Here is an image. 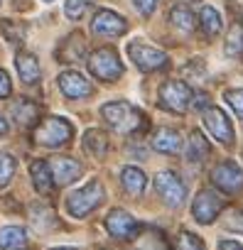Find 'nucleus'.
Wrapping results in <instances>:
<instances>
[{"label": "nucleus", "mask_w": 243, "mask_h": 250, "mask_svg": "<svg viewBox=\"0 0 243 250\" xmlns=\"http://www.w3.org/2000/svg\"><path fill=\"white\" fill-rule=\"evenodd\" d=\"M101 115L120 135H135V133H143L148 128L145 113L128 101H110V103L101 105Z\"/></svg>", "instance_id": "nucleus-1"}, {"label": "nucleus", "mask_w": 243, "mask_h": 250, "mask_svg": "<svg viewBox=\"0 0 243 250\" xmlns=\"http://www.w3.org/2000/svg\"><path fill=\"white\" fill-rule=\"evenodd\" d=\"M106 199V189L98 179H91L88 184H84L79 191H74L69 199H66V211L69 216L74 218H84L88 216L93 208H98Z\"/></svg>", "instance_id": "nucleus-2"}, {"label": "nucleus", "mask_w": 243, "mask_h": 250, "mask_svg": "<svg viewBox=\"0 0 243 250\" xmlns=\"http://www.w3.org/2000/svg\"><path fill=\"white\" fill-rule=\"evenodd\" d=\"M35 143L44 147H64L74 138V128L66 118H44L35 128Z\"/></svg>", "instance_id": "nucleus-3"}, {"label": "nucleus", "mask_w": 243, "mask_h": 250, "mask_svg": "<svg viewBox=\"0 0 243 250\" xmlns=\"http://www.w3.org/2000/svg\"><path fill=\"white\" fill-rule=\"evenodd\" d=\"M88 71L98 79V81H115L123 76V64H120V57L113 47H101L88 57Z\"/></svg>", "instance_id": "nucleus-4"}, {"label": "nucleus", "mask_w": 243, "mask_h": 250, "mask_svg": "<svg viewBox=\"0 0 243 250\" xmlns=\"http://www.w3.org/2000/svg\"><path fill=\"white\" fill-rule=\"evenodd\" d=\"M128 57H131V62H133L140 71H145V74L160 71V69H165V66L170 64V57H167L162 49L150 47V44L138 42V40L128 44Z\"/></svg>", "instance_id": "nucleus-5"}, {"label": "nucleus", "mask_w": 243, "mask_h": 250, "mask_svg": "<svg viewBox=\"0 0 243 250\" xmlns=\"http://www.w3.org/2000/svg\"><path fill=\"white\" fill-rule=\"evenodd\" d=\"M192 88L184 81H165L160 86V105L170 113H187V108L192 105Z\"/></svg>", "instance_id": "nucleus-6"}, {"label": "nucleus", "mask_w": 243, "mask_h": 250, "mask_svg": "<svg viewBox=\"0 0 243 250\" xmlns=\"http://www.w3.org/2000/svg\"><path fill=\"white\" fill-rule=\"evenodd\" d=\"M155 191L160 194V199L170 206V208H177L184 204L187 199V187L184 182L175 174V172H160L155 177Z\"/></svg>", "instance_id": "nucleus-7"}, {"label": "nucleus", "mask_w": 243, "mask_h": 250, "mask_svg": "<svg viewBox=\"0 0 243 250\" xmlns=\"http://www.w3.org/2000/svg\"><path fill=\"white\" fill-rule=\"evenodd\" d=\"M226 208V199L223 196H219L216 191H211V189H201L199 194H197V199H194V204H192V216L199 221V223H214L216 221V216L221 213Z\"/></svg>", "instance_id": "nucleus-8"}, {"label": "nucleus", "mask_w": 243, "mask_h": 250, "mask_svg": "<svg viewBox=\"0 0 243 250\" xmlns=\"http://www.w3.org/2000/svg\"><path fill=\"white\" fill-rule=\"evenodd\" d=\"M211 182L223 191V194H236L243 189V169L231 162V160H223L219 162L214 169H211Z\"/></svg>", "instance_id": "nucleus-9"}, {"label": "nucleus", "mask_w": 243, "mask_h": 250, "mask_svg": "<svg viewBox=\"0 0 243 250\" xmlns=\"http://www.w3.org/2000/svg\"><path fill=\"white\" fill-rule=\"evenodd\" d=\"M106 228L113 238L118 240H135V235L140 233V223L123 208H113L108 216H106Z\"/></svg>", "instance_id": "nucleus-10"}, {"label": "nucleus", "mask_w": 243, "mask_h": 250, "mask_svg": "<svg viewBox=\"0 0 243 250\" xmlns=\"http://www.w3.org/2000/svg\"><path fill=\"white\" fill-rule=\"evenodd\" d=\"M204 128L211 133L214 140H219L221 145H233V125L228 120V115L216 108V105H209L204 110Z\"/></svg>", "instance_id": "nucleus-11"}, {"label": "nucleus", "mask_w": 243, "mask_h": 250, "mask_svg": "<svg viewBox=\"0 0 243 250\" xmlns=\"http://www.w3.org/2000/svg\"><path fill=\"white\" fill-rule=\"evenodd\" d=\"M91 30L101 37H118V35H126L128 30V22L126 18H120L118 13L113 10H98L93 15V22H91Z\"/></svg>", "instance_id": "nucleus-12"}, {"label": "nucleus", "mask_w": 243, "mask_h": 250, "mask_svg": "<svg viewBox=\"0 0 243 250\" xmlns=\"http://www.w3.org/2000/svg\"><path fill=\"white\" fill-rule=\"evenodd\" d=\"M57 83H59V88H62V93L66 98H88L93 93L91 81L79 71H62Z\"/></svg>", "instance_id": "nucleus-13"}, {"label": "nucleus", "mask_w": 243, "mask_h": 250, "mask_svg": "<svg viewBox=\"0 0 243 250\" xmlns=\"http://www.w3.org/2000/svg\"><path fill=\"white\" fill-rule=\"evenodd\" d=\"M86 57V40L81 32H71L59 47H57V62L59 64H79Z\"/></svg>", "instance_id": "nucleus-14"}, {"label": "nucleus", "mask_w": 243, "mask_h": 250, "mask_svg": "<svg viewBox=\"0 0 243 250\" xmlns=\"http://www.w3.org/2000/svg\"><path fill=\"white\" fill-rule=\"evenodd\" d=\"M49 169H52V179H54V187H66L71 184L74 179L81 177V165L71 157H54L49 162Z\"/></svg>", "instance_id": "nucleus-15"}, {"label": "nucleus", "mask_w": 243, "mask_h": 250, "mask_svg": "<svg viewBox=\"0 0 243 250\" xmlns=\"http://www.w3.org/2000/svg\"><path fill=\"white\" fill-rule=\"evenodd\" d=\"M153 147L162 155H177L182 150V135L175 128H157L153 133Z\"/></svg>", "instance_id": "nucleus-16"}, {"label": "nucleus", "mask_w": 243, "mask_h": 250, "mask_svg": "<svg viewBox=\"0 0 243 250\" xmlns=\"http://www.w3.org/2000/svg\"><path fill=\"white\" fill-rule=\"evenodd\" d=\"M15 66H18L20 79H22L27 86H32V83L40 81L42 69H40V62H37V57H35L32 52H20V54L15 57Z\"/></svg>", "instance_id": "nucleus-17"}, {"label": "nucleus", "mask_w": 243, "mask_h": 250, "mask_svg": "<svg viewBox=\"0 0 243 250\" xmlns=\"http://www.w3.org/2000/svg\"><path fill=\"white\" fill-rule=\"evenodd\" d=\"M10 113H13L18 125H22V128H32V125L37 123V118H40V105L35 101H30V98H20V101L13 103Z\"/></svg>", "instance_id": "nucleus-18"}, {"label": "nucleus", "mask_w": 243, "mask_h": 250, "mask_svg": "<svg viewBox=\"0 0 243 250\" xmlns=\"http://www.w3.org/2000/svg\"><path fill=\"white\" fill-rule=\"evenodd\" d=\"M27 230L20 226H5L0 228V250H27Z\"/></svg>", "instance_id": "nucleus-19"}, {"label": "nucleus", "mask_w": 243, "mask_h": 250, "mask_svg": "<svg viewBox=\"0 0 243 250\" xmlns=\"http://www.w3.org/2000/svg\"><path fill=\"white\" fill-rule=\"evenodd\" d=\"M120 184H123V189L131 196H140L148 187V177L138 167H123V172H120Z\"/></svg>", "instance_id": "nucleus-20"}, {"label": "nucleus", "mask_w": 243, "mask_h": 250, "mask_svg": "<svg viewBox=\"0 0 243 250\" xmlns=\"http://www.w3.org/2000/svg\"><path fill=\"white\" fill-rule=\"evenodd\" d=\"M84 150H86V155H91L93 160H103L106 152H108V138H106V133L98 130V128L86 130V133H84Z\"/></svg>", "instance_id": "nucleus-21"}, {"label": "nucleus", "mask_w": 243, "mask_h": 250, "mask_svg": "<svg viewBox=\"0 0 243 250\" xmlns=\"http://www.w3.org/2000/svg\"><path fill=\"white\" fill-rule=\"evenodd\" d=\"M30 174H32V184L40 194H49L54 189V179H52V169H49V162L44 160H35L30 165Z\"/></svg>", "instance_id": "nucleus-22"}, {"label": "nucleus", "mask_w": 243, "mask_h": 250, "mask_svg": "<svg viewBox=\"0 0 243 250\" xmlns=\"http://www.w3.org/2000/svg\"><path fill=\"white\" fill-rule=\"evenodd\" d=\"M209 152H211V147H209L206 138L199 130H192L189 133V140H187V160L192 165H199V162H204L209 157Z\"/></svg>", "instance_id": "nucleus-23"}, {"label": "nucleus", "mask_w": 243, "mask_h": 250, "mask_svg": "<svg viewBox=\"0 0 243 250\" xmlns=\"http://www.w3.org/2000/svg\"><path fill=\"white\" fill-rule=\"evenodd\" d=\"M199 27H201V32H204V37H216L219 32H221V15L211 8V5H204L201 10H199Z\"/></svg>", "instance_id": "nucleus-24"}, {"label": "nucleus", "mask_w": 243, "mask_h": 250, "mask_svg": "<svg viewBox=\"0 0 243 250\" xmlns=\"http://www.w3.org/2000/svg\"><path fill=\"white\" fill-rule=\"evenodd\" d=\"M143 235H135L138 250H167V240L162 238L160 230L155 228H140Z\"/></svg>", "instance_id": "nucleus-25"}, {"label": "nucleus", "mask_w": 243, "mask_h": 250, "mask_svg": "<svg viewBox=\"0 0 243 250\" xmlns=\"http://www.w3.org/2000/svg\"><path fill=\"white\" fill-rule=\"evenodd\" d=\"M30 218H32V226H35L40 233H44V230H49V228H54V226H57L54 211H52L49 206H44V204H35V206H32Z\"/></svg>", "instance_id": "nucleus-26"}, {"label": "nucleus", "mask_w": 243, "mask_h": 250, "mask_svg": "<svg viewBox=\"0 0 243 250\" xmlns=\"http://www.w3.org/2000/svg\"><path fill=\"white\" fill-rule=\"evenodd\" d=\"M170 22H172L177 30H182V32H192V30L197 27L194 13H192L187 5H175V8L170 10Z\"/></svg>", "instance_id": "nucleus-27"}, {"label": "nucleus", "mask_w": 243, "mask_h": 250, "mask_svg": "<svg viewBox=\"0 0 243 250\" xmlns=\"http://www.w3.org/2000/svg\"><path fill=\"white\" fill-rule=\"evenodd\" d=\"M223 52H226V57H231V59H238V57L243 54V25H241V22H236V25L228 30Z\"/></svg>", "instance_id": "nucleus-28"}, {"label": "nucleus", "mask_w": 243, "mask_h": 250, "mask_svg": "<svg viewBox=\"0 0 243 250\" xmlns=\"http://www.w3.org/2000/svg\"><path fill=\"white\" fill-rule=\"evenodd\" d=\"M172 250H204V243L199 235H194L189 230H179L177 238L172 240Z\"/></svg>", "instance_id": "nucleus-29"}, {"label": "nucleus", "mask_w": 243, "mask_h": 250, "mask_svg": "<svg viewBox=\"0 0 243 250\" xmlns=\"http://www.w3.org/2000/svg\"><path fill=\"white\" fill-rule=\"evenodd\" d=\"M0 32L5 35V40L10 44H22V40H25V27L15 20H0Z\"/></svg>", "instance_id": "nucleus-30"}, {"label": "nucleus", "mask_w": 243, "mask_h": 250, "mask_svg": "<svg viewBox=\"0 0 243 250\" xmlns=\"http://www.w3.org/2000/svg\"><path fill=\"white\" fill-rule=\"evenodd\" d=\"M13 174H15V160H13V155L0 152V189L10 184Z\"/></svg>", "instance_id": "nucleus-31"}, {"label": "nucleus", "mask_w": 243, "mask_h": 250, "mask_svg": "<svg viewBox=\"0 0 243 250\" xmlns=\"http://www.w3.org/2000/svg\"><path fill=\"white\" fill-rule=\"evenodd\" d=\"M91 5V0H66V5H64V13L69 20H81L84 13L88 10Z\"/></svg>", "instance_id": "nucleus-32"}, {"label": "nucleus", "mask_w": 243, "mask_h": 250, "mask_svg": "<svg viewBox=\"0 0 243 250\" xmlns=\"http://www.w3.org/2000/svg\"><path fill=\"white\" fill-rule=\"evenodd\" d=\"M223 101L236 110V115L243 118V88H228V91H223Z\"/></svg>", "instance_id": "nucleus-33"}, {"label": "nucleus", "mask_w": 243, "mask_h": 250, "mask_svg": "<svg viewBox=\"0 0 243 250\" xmlns=\"http://www.w3.org/2000/svg\"><path fill=\"white\" fill-rule=\"evenodd\" d=\"M157 3H160V0H133V5H135V10H138V13H140L143 18H150V15L155 13Z\"/></svg>", "instance_id": "nucleus-34"}, {"label": "nucleus", "mask_w": 243, "mask_h": 250, "mask_svg": "<svg viewBox=\"0 0 243 250\" xmlns=\"http://www.w3.org/2000/svg\"><path fill=\"white\" fill-rule=\"evenodd\" d=\"M10 91H13L10 76L5 74V69H0V98H5V96H10Z\"/></svg>", "instance_id": "nucleus-35"}, {"label": "nucleus", "mask_w": 243, "mask_h": 250, "mask_svg": "<svg viewBox=\"0 0 243 250\" xmlns=\"http://www.w3.org/2000/svg\"><path fill=\"white\" fill-rule=\"evenodd\" d=\"M228 228H233V230H241L243 233V213H231V218H228Z\"/></svg>", "instance_id": "nucleus-36"}, {"label": "nucleus", "mask_w": 243, "mask_h": 250, "mask_svg": "<svg viewBox=\"0 0 243 250\" xmlns=\"http://www.w3.org/2000/svg\"><path fill=\"white\" fill-rule=\"evenodd\" d=\"M219 250H243V245L236 243V240H221L219 243Z\"/></svg>", "instance_id": "nucleus-37"}, {"label": "nucleus", "mask_w": 243, "mask_h": 250, "mask_svg": "<svg viewBox=\"0 0 243 250\" xmlns=\"http://www.w3.org/2000/svg\"><path fill=\"white\" fill-rule=\"evenodd\" d=\"M206 103H209L206 93H197V96H194V105H197V108H204V110H206Z\"/></svg>", "instance_id": "nucleus-38"}, {"label": "nucleus", "mask_w": 243, "mask_h": 250, "mask_svg": "<svg viewBox=\"0 0 243 250\" xmlns=\"http://www.w3.org/2000/svg\"><path fill=\"white\" fill-rule=\"evenodd\" d=\"M0 135H8V123L3 120V115H0Z\"/></svg>", "instance_id": "nucleus-39"}, {"label": "nucleus", "mask_w": 243, "mask_h": 250, "mask_svg": "<svg viewBox=\"0 0 243 250\" xmlns=\"http://www.w3.org/2000/svg\"><path fill=\"white\" fill-rule=\"evenodd\" d=\"M52 250H76V248H52Z\"/></svg>", "instance_id": "nucleus-40"}, {"label": "nucleus", "mask_w": 243, "mask_h": 250, "mask_svg": "<svg viewBox=\"0 0 243 250\" xmlns=\"http://www.w3.org/2000/svg\"><path fill=\"white\" fill-rule=\"evenodd\" d=\"M47 3H49V0H47Z\"/></svg>", "instance_id": "nucleus-41"}]
</instances>
